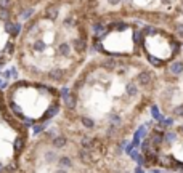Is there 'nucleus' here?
I'll use <instances>...</instances> for the list:
<instances>
[{"instance_id": "nucleus-3", "label": "nucleus", "mask_w": 183, "mask_h": 173, "mask_svg": "<svg viewBox=\"0 0 183 173\" xmlns=\"http://www.w3.org/2000/svg\"><path fill=\"white\" fill-rule=\"evenodd\" d=\"M101 151L50 124L32 136L16 173H95Z\"/></svg>"}, {"instance_id": "nucleus-1", "label": "nucleus", "mask_w": 183, "mask_h": 173, "mask_svg": "<svg viewBox=\"0 0 183 173\" xmlns=\"http://www.w3.org/2000/svg\"><path fill=\"white\" fill-rule=\"evenodd\" d=\"M93 51V21L85 0H47L24 18L15 51L20 77L69 87Z\"/></svg>"}, {"instance_id": "nucleus-11", "label": "nucleus", "mask_w": 183, "mask_h": 173, "mask_svg": "<svg viewBox=\"0 0 183 173\" xmlns=\"http://www.w3.org/2000/svg\"><path fill=\"white\" fill-rule=\"evenodd\" d=\"M167 139H169V141H173V139H175V135H173V133H169V135H167Z\"/></svg>"}, {"instance_id": "nucleus-9", "label": "nucleus", "mask_w": 183, "mask_h": 173, "mask_svg": "<svg viewBox=\"0 0 183 173\" xmlns=\"http://www.w3.org/2000/svg\"><path fill=\"white\" fill-rule=\"evenodd\" d=\"M151 112H153L154 119H156V120H159V122H161V120H162V115H161V112L157 111V107H156V106H153V107H151Z\"/></svg>"}, {"instance_id": "nucleus-6", "label": "nucleus", "mask_w": 183, "mask_h": 173, "mask_svg": "<svg viewBox=\"0 0 183 173\" xmlns=\"http://www.w3.org/2000/svg\"><path fill=\"white\" fill-rule=\"evenodd\" d=\"M31 139L29 125L13 112L0 88V173H16Z\"/></svg>"}, {"instance_id": "nucleus-12", "label": "nucleus", "mask_w": 183, "mask_h": 173, "mask_svg": "<svg viewBox=\"0 0 183 173\" xmlns=\"http://www.w3.org/2000/svg\"><path fill=\"white\" fill-rule=\"evenodd\" d=\"M137 173H145V172L142 170V168H137Z\"/></svg>"}, {"instance_id": "nucleus-10", "label": "nucleus", "mask_w": 183, "mask_h": 173, "mask_svg": "<svg viewBox=\"0 0 183 173\" xmlns=\"http://www.w3.org/2000/svg\"><path fill=\"white\" fill-rule=\"evenodd\" d=\"M173 114H175V115H181V117H183V106H177L175 109H173Z\"/></svg>"}, {"instance_id": "nucleus-2", "label": "nucleus", "mask_w": 183, "mask_h": 173, "mask_svg": "<svg viewBox=\"0 0 183 173\" xmlns=\"http://www.w3.org/2000/svg\"><path fill=\"white\" fill-rule=\"evenodd\" d=\"M153 83V71L137 56L95 51L64 88L63 106L53 124L103 143V138L119 135L122 107L140 98Z\"/></svg>"}, {"instance_id": "nucleus-5", "label": "nucleus", "mask_w": 183, "mask_h": 173, "mask_svg": "<svg viewBox=\"0 0 183 173\" xmlns=\"http://www.w3.org/2000/svg\"><path fill=\"white\" fill-rule=\"evenodd\" d=\"M93 26H103L114 21L166 19L167 11L183 16V0H85Z\"/></svg>"}, {"instance_id": "nucleus-4", "label": "nucleus", "mask_w": 183, "mask_h": 173, "mask_svg": "<svg viewBox=\"0 0 183 173\" xmlns=\"http://www.w3.org/2000/svg\"><path fill=\"white\" fill-rule=\"evenodd\" d=\"M5 96L13 112L26 124H44L61 111L64 90L48 83L20 77L5 88Z\"/></svg>"}, {"instance_id": "nucleus-7", "label": "nucleus", "mask_w": 183, "mask_h": 173, "mask_svg": "<svg viewBox=\"0 0 183 173\" xmlns=\"http://www.w3.org/2000/svg\"><path fill=\"white\" fill-rule=\"evenodd\" d=\"M26 15L16 0H0V72L15 64V51Z\"/></svg>"}, {"instance_id": "nucleus-8", "label": "nucleus", "mask_w": 183, "mask_h": 173, "mask_svg": "<svg viewBox=\"0 0 183 173\" xmlns=\"http://www.w3.org/2000/svg\"><path fill=\"white\" fill-rule=\"evenodd\" d=\"M44 2H47V0H16L18 7H20V10L24 13V15L27 16L29 13L34 10V8H37L39 5H42Z\"/></svg>"}]
</instances>
